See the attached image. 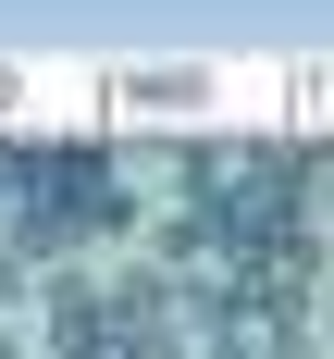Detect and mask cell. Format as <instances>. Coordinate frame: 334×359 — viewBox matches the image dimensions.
<instances>
[{"label":"cell","mask_w":334,"mask_h":359,"mask_svg":"<svg viewBox=\"0 0 334 359\" xmlns=\"http://www.w3.org/2000/svg\"><path fill=\"white\" fill-rule=\"evenodd\" d=\"M124 100H148V111H198V100H211V74H124Z\"/></svg>","instance_id":"6da1fadb"},{"label":"cell","mask_w":334,"mask_h":359,"mask_svg":"<svg viewBox=\"0 0 334 359\" xmlns=\"http://www.w3.org/2000/svg\"><path fill=\"white\" fill-rule=\"evenodd\" d=\"M13 100H25V74H0V111H13Z\"/></svg>","instance_id":"7a4b0ae2"}]
</instances>
